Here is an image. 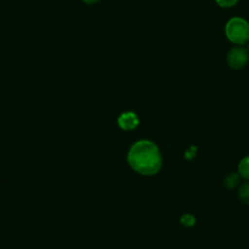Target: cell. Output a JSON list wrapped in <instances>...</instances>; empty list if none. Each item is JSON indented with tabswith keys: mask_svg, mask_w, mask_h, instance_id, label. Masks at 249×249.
Here are the masks:
<instances>
[{
	"mask_svg": "<svg viewBox=\"0 0 249 249\" xmlns=\"http://www.w3.org/2000/svg\"><path fill=\"white\" fill-rule=\"evenodd\" d=\"M238 183H239V176L236 173H231L224 179V185L229 189L234 188L235 186L238 185Z\"/></svg>",
	"mask_w": 249,
	"mask_h": 249,
	"instance_id": "8992f818",
	"label": "cell"
},
{
	"mask_svg": "<svg viewBox=\"0 0 249 249\" xmlns=\"http://www.w3.org/2000/svg\"><path fill=\"white\" fill-rule=\"evenodd\" d=\"M82 1L85 2V3H87V4H94V3L98 2L99 0H82Z\"/></svg>",
	"mask_w": 249,
	"mask_h": 249,
	"instance_id": "30bf717a",
	"label": "cell"
},
{
	"mask_svg": "<svg viewBox=\"0 0 249 249\" xmlns=\"http://www.w3.org/2000/svg\"><path fill=\"white\" fill-rule=\"evenodd\" d=\"M225 33L231 42L244 44L249 40V23L241 18H232L227 22Z\"/></svg>",
	"mask_w": 249,
	"mask_h": 249,
	"instance_id": "7a4b0ae2",
	"label": "cell"
},
{
	"mask_svg": "<svg viewBox=\"0 0 249 249\" xmlns=\"http://www.w3.org/2000/svg\"><path fill=\"white\" fill-rule=\"evenodd\" d=\"M238 0H216V3L222 8H230L234 6Z\"/></svg>",
	"mask_w": 249,
	"mask_h": 249,
	"instance_id": "9c48e42d",
	"label": "cell"
},
{
	"mask_svg": "<svg viewBox=\"0 0 249 249\" xmlns=\"http://www.w3.org/2000/svg\"><path fill=\"white\" fill-rule=\"evenodd\" d=\"M127 160L131 168L142 175L156 174L161 167L160 150L148 140L134 143L128 152Z\"/></svg>",
	"mask_w": 249,
	"mask_h": 249,
	"instance_id": "6da1fadb",
	"label": "cell"
},
{
	"mask_svg": "<svg viewBox=\"0 0 249 249\" xmlns=\"http://www.w3.org/2000/svg\"><path fill=\"white\" fill-rule=\"evenodd\" d=\"M238 173L242 178L249 180V156L240 160L238 164Z\"/></svg>",
	"mask_w": 249,
	"mask_h": 249,
	"instance_id": "5b68a950",
	"label": "cell"
},
{
	"mask_svg": "<svg viewBox=\"0 0 249 249\" xmlns=\"http://www.w3.org/2000/svg\"><path fill=\"white\" fill-rule=\"evenodd\" d=\"M139 124V119L133 112H124L118 118V124L124 130H132Z\"/></svg>",
	"mask_w": 249,
	"mask_h": 249,
	"instance_id": "277c9868",
	"label": "cell"
},
{
	"mask_svg": "<svg viewBox=\"0 0 249 249\" xmlns=\"http://www.w3.org/2000/svg\"><path fill=\"white\" fill-rule=\"evenodd\" d=\"M238 196L240 200L249 204V183H243L238 190Z\"/></svg>",
	"mask_w": 249,
	"mask_h": 249,
	"instance_id": "52a82bcc",
	"label": "cell"
},
{
	"mask_svg": "<svg viewBox=\"0 0 249 249\" xmlns=\"http://www.w3.org/2000/svg\"><path fill=\"white\" fill-rule=\"evenodd\" d=\"M248 47H249V46H248Z\"/></svg>",
	"mask_w": 249,
	"mask_h": 249,
	"instance_id": "8fae6325",
	"label": "cell"
},
{
	"mask_svg": "<svg viewBox=\"0 0 249 249\" xmlns=\"http://www.w3.org/2000/svg\"><path fill=\"white\" fill-rule=\"evenodd\" d=\"M248 58V51L241 46H237L229 52L227 55V63L231 68L238 70L246 65Z\"/></svg>",
	"mask_w": 249,
	"mask_h": 249,
	"instance_id": "3957f363",
	"label": "cell"
},
{
	"mask_svg": "<svg viewBox=\"0 0 249 249\" xmlns=\"http://www.w3.org/2000/svg\"><path fill=\"white\" fill-rule=\"evenodd\" d=\"M181 224L185 227H191L196 223V218L192 214H184L181 219Z\"/></svg>",
	"mask_w": 249,
	"mask_h": 249,
	"instance_id": "ba28073f",
	"label": "cell"
}]
</instances>
